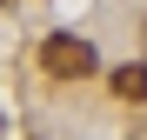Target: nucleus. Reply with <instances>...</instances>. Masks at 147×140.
I'll return each instance as SVG.
<instances>
[{
  "label": "nucleus",
  "instance_id": "1",
  "mask_svg": "<svg viewBox=\"0 0 147 140\" xmlns=\"http://www.w3.org/2000/svg\"><path fill=\"white\" fill-rule=\"evenodd\" d=\"M40 67L54 80H87V74H100V54L80 40V33H47V47H40Z\"/></svg>",
  "mask_w": 147,
  "mask_h": 140
},
{
  "label": "nucleus",
  "instance_id": "2",
  "mask_svg": "<svg viewBox=\"0 0 147 140\" xmlns=\"http://www.w3.org/2000/svg\"><path fill=\"white\" fill-rule=\"evenodd\" d=\"M107 87L120 93V100L147 107V60H127V67H114V74H107Z\"/></svg>",
  "mask_w": 147,
  "mask_h": 140
},
{
  "label": "nucleus",
  "instance_id": "3",
  "mask_svg": "<svg viewBox=\"0 0 147 140\" xmlns=\"http://www.w3.org/2000/svg\"><path fill=\"white\" fill-rule=\"evenodd\" d=\"M0 7H7V0H0Z\"/></svg>",
  "mask_w": 147,
  "mask_h": 140
}]
</instances>
